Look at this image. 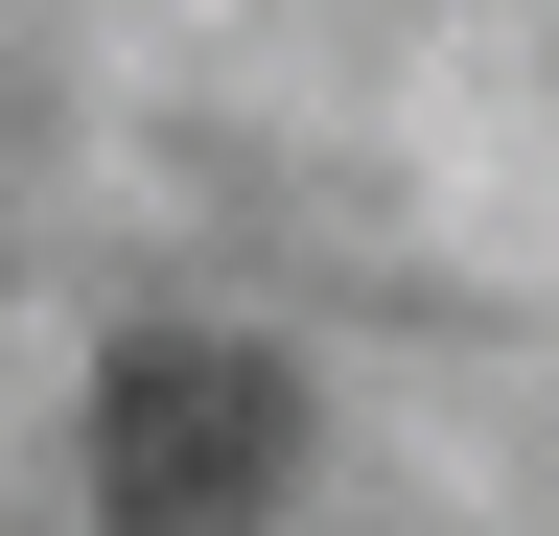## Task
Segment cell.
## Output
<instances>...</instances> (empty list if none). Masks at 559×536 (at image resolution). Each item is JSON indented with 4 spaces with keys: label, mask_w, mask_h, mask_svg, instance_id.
<instances>
[{
    "label": "cell",
    "mask_w": 559,
    "mask_h": 536,
    "mask_svg": "<svg viewBox=\"0 0 559 536\" xmlns=\"http://www.w3.org/2000/svg\"><path fill=\"white\" fill-rule=\"evenodd\" d=\"M304 513V373L257 326H140L94 373V536H280Z\"/></svg>",
    "instance_id": "1"
}]
</instances>
